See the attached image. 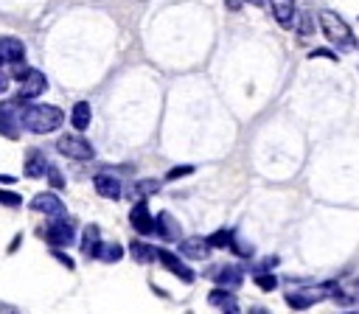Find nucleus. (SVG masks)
I'll return each instance as SVG.
<instances>
[{
  "label": "nucleus",
  "mask_w": 359,
  "mask_h": 314,
  "mask_svg": "<svg viewBox=\"0 0 359 314\" xmlns=\"http://www.w3.org/2000/svg\"><path fill=\"white\" fill-rule=\"evenodd\" d=\"M255 286L264 289V292H272L278 286V278L272 272H255Z\"/></svg>",
  "instance_id": "26"
},
{
  "label": "nucleus",
  "mask_w": 359,
  "mask_h": 314,
  "mask_svg": "<svg viewBox=\"0 0 359 314\" xmlns=\"http://www.w3.org/2000/svg\"><path fill=\"white\" fill-rule=\"evenodd\" d=\"M0 205H6V207H20V205H22V196L14 193V191H3V188H0Z\"/></svg>",
  "instance_id": "28"
},
{
  "label": "nucleus",
  "mask_w": 359,
  "mask_h": 314,
  "mask_svg": "<svg viewBox=\"0 0 359 314\" xmlns=\"http://www.w3.org/2000/svg\"><path fill=\"white\" fill-rule=\"evenodd\" d=\"M272 266H278V255H266V258H261V261L252 266V275H255V272H272Z\"/></svg>",
  "instance_id": "29"
},
{
  "label": "nucleus",
  "mask_w": 359,
  "mask_h": 314,
  "mask_svg": "<svg viewBox=\"0 0 359 314\" xmlns=\"http://www.w3.org/2000/svg\"><path fill=\"white\" fill-rule=\"evenodd\" d=\"M0 182H14V177L11 174H0Z\"/></svg>",
  "instance_id": "41"
},
{
  "label": "nucleus",
  "mask_w": 359,
  "mask_h": 314,
  "mask_svg": "<svg viewBox=\"0 0 359 314\" xmlns=\"http://www.w3.org/2000/svg\"><path fill=\"white\" fill-rule=\"evenodd\" d=\"M157 261H160V264H163L174 278H180L182 283H194V278H196V275H194V269H191V266H185V264H182V258H177L174 252H168V250L157 247Z\"/></svg>",
  "instance_id": "8"
},
{
  "label": "nucleus",
  "mask_w": 359,
  "mask_h": 314,
  "mask_svg": "<svg viewBox=\"0 0 359 314\" xmlns=\"http://www.w3.org/2000/svg\"><path fill=\"white\" fill-rule=\"evenodd\" d=\"M210 244H208V238H202V235H191V238H180V252L185 255V258H191V261H208L210 258Z\"/></svg>",
  "instance_id": "10"
},
{
  "label": "nucleus",
  "mask_w": 359,
  "mask_h": 314,
  "mask_svg": "<svg viewBox=\"0 0 359 314\" xmlns=\"http://www.w3.org/2000/svg\"><path fill=\"white\" fill-rule=\"evenodd\" d=\"M22 129L34 132V135H48V132H56L62 123H65V112L53 104H31L22 109Z\"/></svg>",
  "instance_id": "1"
},
{
  "label": "nucleus",
  "mask_w": 359,
  "mask_h": 314,
  "mask_svg": "<svg viewBox=\"0 0 359 314\" xmlns=\"http://www.w3.org/2000/svg\"><path fill=\"white\" fill-rule=\"evenodd\" d=\"M241 3H244V0H224V6H227L230 11H238V8H241Z\"/></svg>",
  "instance_id": "37"
},
{
  "label": "nucleus",
  "mask_w": 359,
  "mask_h": 314,
  "mask_svg": "<svg viewBox=\"0 0 359 314\" xmlns=\"http://www.w3.org/2000/svg\"><path fill=\"white\" fill-rule=\"evenodd\" d=\"M0 314H20L14 306H8V303H0Z\"/></svg>",
  "instance_id": "38"
},
{
  "label": "nucleus",
  "mask_w": 359,
  "mask_h": 314,
  "mask_svg": "<svg viewBox=\"0 0 359 314\" xmlns=\"http://www.w3.org/2000/svg\"><path fill=\"white\" fill-rule=\"evenodd\" d=\"M90 121H93V109H90V104H87V101H76L73 109H70V123H73L79 132H84V129L90 126Z\"/></svg>",
  "instance_id": "20"
},
{
  "label": "nucleus",
  "mask_w": 359,
  "mask_h": 314,
  "mask_svg": "<svg viewBox=\"0 0 359 314\" xmlns=\"http://www.w3.org/2000/svg\"><path fill=\"white\" fill-rule=\"evenodd\" d=\"M154 233H157L163 241H177V238H180V224H177V219H174L168 210H160L157 224H154Z\"/></svg>",
  "instance_id": "16"
},
{
  "label": "nucleus",
  "mask_w": 359,
  "mask_h": 314,
  "mask_svg": "<svg viewBox=\"0 0 359 314\" xmlns=\"http://www.w3.org/2000/svg\"><path fill=\"white\" fill-rule=\"evenodd\" d=\"M45 177H48V182H50V185H53V188H65V177H62V174H59V168H53V165H50V168H48V174H45Z\"/></svg>",
  "instance_id": "31"
},
{
  "label": "nucleus",
  "mask_w": 359,
  "mask_h": 314,
  "mask_svg": "<svg viewBox=\"0 0 359 314\" xmlns=\"http://www.w3.org/2000/svg\"><path fill=\"white\" fill-rule=\"evenodd\" d=\"M230 300H236V294H233L227 286H216V289L208 294V303H210V306H224V303H230Z\"/></svg>",
  "instance_id": "24"
},
{
  "label": "nucleus",
  "mask_w": 359,
  "mask_h": 314,
  "mask_svg": "<svg viewBox=\"0 0 359 314\" xmlns=\"http://www.w3.org/2000/svg\"><path fill=\"white\" fill-rule=\"evenodd\" d=\"M269 6H272V17L283 28H289L292 20H294V0H269Z\"/></svg>",
  "instance_id": "19"
},
{
  "label": "nucleus",
  "mask_w": 359,
  "mask_h": 314,
  "mask_svg": "<svg viewBox=\"0 0 359 314\" xmlns=\"http://www.w3.org/2000/svg\"><path fill=\"white\" fill-rule=\"evenodd\" d=\"M6 90H8V76L0 70V93H6Z\"/></svg>",
  "instance_id": "39"
},
{
  "label": "nucleus",
  "mask_w": 359,
  "mask_h": 314,
  "mask_svg": "<svg viewBox=\"0 0 359 314\" xmlns=\"http://www.w3.org/2000/svg\"><path fill=\"white\" fill-rule=\"evenodd\" d=\"M31 210H36V213H45L48 219H56V216H65V202L56 196V193H50V191H42V193H36L31 202Z\"/></svg>",
  "instance_id": "7"
},
{
  "label": "nucleus",
  "mask_w": 359,
  "mask_h": 314,
  "mask_svg": "<svg viewBox=\"0 0 359 314\" xmlns=\"http://www.w3.org/2000/svg\"><path fill=\"white\" fill-rule=\"evenodd\" d=\"M123 258V247L121 244H104L101 247V258L98 261H107V264H115Z\"/></svg>",
  "instance_id": "25"
},
{
  "label": "nucleus",
  "mask_w": 359,
  "mask_h": 314,
  "mask_svg": "<svg viewBox=\"0 0 359 314\" xmlns=\"http://www.w3.org/2000/svg\"><path fill=\"white\" fill-rule=\"evenodd\" d=\"M50 255H53V258H56V261H59L62 266H67V269H73V266H76V261H73L70 255H65V252H62L59 247H53V250H50Z\"/></svg>",
  "instance_id": "32"
},
{
  "label": "nucleus",
  "mask_w": 359,
  "mask_h": 314,
  "mask_svg": "<svg viewBox=\"0 0 359 314\" xmlns=\"http://www.w3.org/2000/svg\"><path fill=\"white\" fill-rule=\"evenodd\" d=\"M20 98L17 101H8V104H0V135L8 137V140H17L20 137V129H22V109H17Z\"/></svg>",
  "instance_id": "5"
},
{
  "label": "nucleus",
  "mask_w": 359,
  "mask_h": 314,
  "mask_svg": "<svg viewBox=\"0 0 359 314\" xmlns=\"http://www.w3.org/2000/svg\"><path fill=\"white\" fill-rule=\"evenodd\" d=\"M56 149H59V154H65L70 160H93L95 157L93 143L87 137H81V135H62L56 140Z\"/></svg>",
  "instance_id": "4"
},
{
  "label": "nucleus",
  "mask_w": 359,
  "mask_h": 314,
  "mask_svg": "<svg viewBox=\"0 0 359 314\" xmlns=\"http://www.w3.org/2000/svg\"><path fill=\"white\" fill-rule=\"evenodd\" d=\"M233 238H236L233 230H216V233L208 235V244H210L213 250H227V247L233 244Z\"/></svg>",
  "instance_id": "23"
},
{
  "label": "nucleus",
  "mask_w": 359,
  "mask_h": 314,
  "mask_svg": "<svg viewBox=\"0 0 359 314\" xmlns=\"http://www.w3.org/2000/svg\"><path fill=\"white\" fill-rule=\"evenodd\" d=\"M325 297H331V292H320V289H309V292H286V306L303 311V308H309V306H314V303H320V300H325Z\"/></svg>",
  "instance_id": "14"
},
{
  "label": "nucleus",
  "mask_w": 359,
  "mask_h": 314,
  "mask_svg": "<svg viewBox=\"0 0 359 314\" xmlns=\"http://www.w3.org/2000/svg\"><path fill=\"white\" fill-rule=\"evenodd\" d=\"M129 255H132L137 264H151V261H157V247H151V244L135 238V241L129 244Z\"/></svg>",
  "instance_id": "21"
},
{
  "label": "nucleus",
  "mask_w": 359,
  "mask_h": 314,
  "mask_svg": "<svg viewBox=\"0 0 359 314\" xmlns=\"http://www.w3.org/2000/svg\"><path fill=\"white\" fill-rule=\"evenodd\" d=\"M157 191H160V179H137L132 185V196L135 199H146V196H151Z\"/></svg>",
  "instance_id": "22"
},
{
  "label": "nucleus",
  "mask_w": 359,
  "mask_h": 314,
  "mask_svg": "<svg viewBox=\"0 0 359 314\" xmlns=\"http://www.w3.org/2000/svg\"><path fill=\"white\" fill-rule=\"evenodd\" d=\"M210 278L216 280V286H227V289H236L241 280H244V269L238 264H222L210 272Z\"/></svg>",
  "instance_id": "11"
},
{
  "label": "nucleus",
  "mask_w": 359,
  "mask_h": 314,
  "mask_svg": "<svg viewBox=\"0 0 359 314\" xmlns=\"http://www.w3.org/2000/svg\"><path fill=\"white\" fill-rule=\"evenodd\" d=\"M331 300L339 306H359V278H351V280L334 286Z\"/></svg>",
  "instance_id": "15"
},
{
  "label": "nucleus",
  "mask_w": 359,
  "mask_h": 314,
  "mask_svg": "<svg viewBox=\"0 0 359 314\" xmlns=\"http://www.w3.org/2000/svg\"><path fill=\"white\" fill-rule=\"evenodd\" d=\"M3 62H6V59H3V53H0V67H3Z\"/></svg>",
  "instance_id": "43"
},
{
  "label": "nucleus",
  "mask_w": 359,
  "mask_h": 314,
  "mask_svg": "<svg viewBox=\"0 0 359 314\" xmlns=\"http://www.w3.org/2000/svg\"><path fill=\"white\" fill-rule=\"evenodd\" d=\"M320 28H323L325 39H328L331 45H337V48H353V42H356L351 25H348L337 11H331V8H323V11H320Z\"/></svg>",
  "instance_id": "2"
},
{
  "label": "nucleus",
  "mask_w": 359,
  "mask_h": 314,
  "mask_svg": "<svg viewBox=\"0 0 359 314\" xmlns=\"http://www.w3.org/2000/svg\"><path fill=\"white\" fill-rule=\"evenodd\" d=\"M188 174H194V165H174L165 174V179H180V177H188Z\"/></svg>",
  "instance_id": "30"
},
{
  "label": "nucleus",
  "mask_w": 359,
  "mask_h": 314,
  "mask_svg": "<svg viewBox=\"0 0 359 314\" xmlns=\"http://www.w3.org/2000/svg\"><path fill=\"white\" fill-rule=\"evenodd\" d=\"M247 314H269V311H266L264 306H250V311H247Z\"/></svg>",
  "instance_id": "40"
},
{
  "label": "nucleus",
  "mask_w": 359,
  "mask_h": 314,
  "mask_svg": "<svg viewBox=\"0 0 359 314\" xmlns=\"http://www.w3.org/2000/svg\"><path fill=\"white\" fill-rule=\"evenodd\" d=\"M31 73V67L28 64H22V62H17V64H11V78H17V81H22L25 76Z\"/></svg>",
  "instance_id": "35"
},
{
  "label": "nucleus",
  "mask_w": 359,
  "mask_h": 314,
  "mask_svg": "<svg viewBox=\"0 0 359 314\" xmlns=\"http://www.w3.org/2000/svg\"><path fill=\"white\" fill-rule=\"evenodd\" d=\"M222 314H241V308L236 306V300H230V303L222 306Z\"/></svg>",
  "instance_id": "36"
},
{
  "label": "nucleus",
  "mask_w": 359,
  "mask_h": 314,
  "mask_svg": "<svg viewBox=\"0 0 359 314\" xmlns=\"http://www.w3.org/2000/svg\"><path fill=\"white\" fill-rule=\"evenodd\" d=\"M0 53H3L6 62L17 64V62L25 59V45H22V39H17V36H0Z\"/></svg>",
  "instance_id": "17"
},
{
  "label": "nucleus",
  "mask_w": 359,
  "mask_h": 314,
  "mask_svg": "<svg viewBox=\"0 0 359 314\" xmlns=\"http://www.w3.org/2000/svg\"><path fill=\"white\" fill-rule=\"evenodd\" d=\"M250 3H252V6H264V0H250Z\"/></svg>",
  "instance_id": "42"
},
{
  "label": "nucleus",
  "mask_w": 359,
  "mask_h": 314,
  "mask_svg": "<svg viewBox=\"0 0 359 314\" xmlns=\"http://www.w3.org/2000/svg\"><path fill=\"white\" fill-rule=\"evenodd\" d=\"M101 247H104V241H101V230H98V224H87L84 227V233H81V255L84 258H101Z\"/></svg>",
  "instance_id": "13"
},
{
  "label": "nucleus",
  "mask_w": 359,
  "mask_h": 314,
  "mask_svg": "<svg viewBox=\"0 0 359 314\" xmlns=\"http://www.w3.org/2000/svg\"><path fill=\"white\" fill-rule=\"evenodd\" d=\"M230 250H233L238 258H252V255H255V247H252V244H247V241H236V238H233Z\"/></svg>",
  "instance_id": "27"
},
{
  "label": "nucleus",
  "mask_w": 359,
  "mask_h": 314,
  "mask_svg": "<svg viewBox=\"0 0 359 314\" xmlns=\"http://www.w3.org/2000/svg\"><path fill=\"white\" fill-rule=\"evenodd\" d=\"M297 31H300L303 36H309V34L314 31V25H311V14H300V22H297Z\"/></svg>",
  "instance_id": "33"
},
{
  "label": "nucleus",
  "mask_w": 359,
  "mask_h": 314,
  "mask_svg": "<svg viewBox=\"0 0 359 314\" xmlns=\"http://www.w3.org/2000/svg\"><path fill=\"white\" fill-rule=\"evenodd\" d=\"M42 238H45L50 247H70L73 238H76V224H73V219H67V216L48 219V227L42 230Z\"/></svg>",
  "instance_id": "3"
},
{
  "label": "nucleus",
  "mask_w": 359,
  "mask_h": 314,
  "mask_svg": "<svg viewBox=\"0 0 359 314\" xmlns=\"http://www.w3.org/2000/svg\"><path fill=\"white\" fill-rule=\"evenodd\" d=\"M48 90V78H45V73L42 70H36V67H31V73L20 81V101H34L36 95H42Z\"/></svg>",
  "instance_id": "6"
},
{
  "label": "nucleus",
  "mask_w": 359,
  "mask_h": 314,
  "mask_svg": "<svg viewBox=\"0 0 359 314\" xmlns=\"http://www.w3.org/2000/svg\"><path fill=\"white\" fill-rule=\"evenodd\" d=\"M93 185H95L98 196H104V199H121V193H123L121 179H118L115 174H107V171L95 174V177H93Z\"/></svg>",
  "instance_id": "12"
},
{
  "label": "nucleus",
  "mask_w": 359,
  "mask_h": 314,
  "mask_svg": "<svg viewBox=\"0 0 359 314\" xmlns=\"http://www.w3.org/2000/svg\"><path fill=\"white\" fill-rule=\"evenodd\" d=\"M317 56L331 59V62H337V59H339V56H337L334 50H328V48H314V50H309V59H317Z\"/></svg>",
  "instance_id": "34"
},
{
  "label": "nucleus",
  "mask_w": 359,
  "mask_h": 314,
  "mask_svg": "<svg viewBox=\"0 0 359 314\" xmlns=\"http://www.w3.org/2000/svg\"><path fill=\"white\" fill-rule=\"evenodd\" d=\"M48 168H50V163L42 157V151H28V157H25V165H22V171H25V177H31V179H36V177H45L48 174Z\"/></svg>",
  "instance_id": "18"
},
{
  "label": "nucleus",
  "mask_w": 359,
  "mask_h": 314,
  "mask_svg": "<svg viewBox=\"0 0 359 314\" xmlns=\"http://www.w3.org/2000/svg\"><path fill=\"white\" fill-rule=\"evenodd\" d=\"M129 221H132V227H135L140 235H151V233H154V224H157V219H151V213H149V207H146L143 199H137V202L132 205Z\"/></svg>",
  "instance_id": "9"
}]
</instances>
